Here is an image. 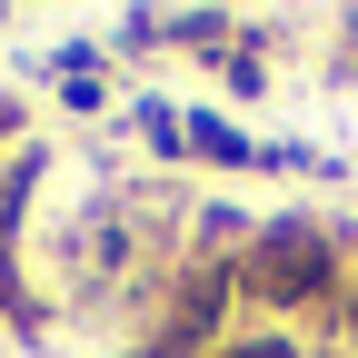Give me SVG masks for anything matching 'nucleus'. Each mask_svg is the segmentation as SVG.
<instances>
[{
	"label": "nucleus",
	"mask_w": 358,
	"mask_h": 358,
	"mask_svg": "<svg viewBox=\"0 0 358 358\" xmlns=\"http://www.w3.org/2000/svg\"><path fill=\"white\" fill-rule=\"evenodd\" d=\"M249 289H259V299H319V289H329V239H319V229H268Z\"/></svg>",
	"instance_id": "1"
}]
</instances>
